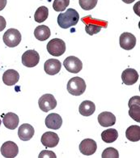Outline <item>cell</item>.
Listing matches in <instances>:
<instances>
[{
    "label": "cell",
    "instance_id": "6da1fadb",
    "mask_svg": "<svg viewBox=\"0 0 140 158\" xmlns=\"http://www.w3.org/2000/svg\"><path fill=\"white\" fill-rule=\"evenodd\" d=\"M80 20L78 11L73 8L67 9L66 12L58 15V24L62 28H69L77 24Z\"/></svg>",
    "mask_w": 140,
    "mask_h": 158
},
{
    "label": "cell",
    "instance_id": "7a4b0ae2",
    "mask_svg": "<svg viewBox=\"0 0 140 158\" xmlns=\"http://www.w3.org/2000/svg\"><path fill=\"white\" fill-rule=\"evenodd\" d=\"M82 21L86 24V26H85L86 33L91 36L98 33L101 31V28H107V25H108L107 21L93 19L90 15L82 18Z\"/></svg>",
    "mask_w": 140,
    "mask_h": 158
},
{
    "label": "cell",
    "instance_id": "3957f363",
    "mask_svg": "<svg viewBox=\"0 0 140 158\" xmlns=\"http://www.w3.org/2000/svg\"><path fill=\"white\" fill-rule=\"evenodd\" d=\"M86 90V83L80 77H73L67 83V91L73 96H80Z\"/></svg>",
    "mask_w": 140,
    "mask_h": 158
},
{
    "label": "cell",
    "instance_id": "277c9868",
    "mask_svg": "<svg viewBox=\"0 0 140 158\" xmlns=\"http://www.w3.org/2000/svg\"><path fill=\"white\" fill-rule=\"evenodd\" d=\"M2 40H3V42L6 46L10 48H14L20 43L21 33L15 28H10L5 32Z\"/></svg>",
    "mask_w": 140,
    "mask_h": 158
},
{
    "label": "cell",
    "instance_id": "5b68a950",
    "mask_svg": "<svg viewBox=\"0 0 140 158\" xmlns=\"http://www.w3.org/2000/svg\"><path fill=\"white\" fill-rule=\"evenodd\" d=\"M48 53L53 56H62L66 52V43L59 38H54L50 40L47 44Z\"/></svg>",
    "mask_w": 140,
    "mask_h": 158
},
{
    "label": "cell",
    "instance_id": "8992f818",
    "mask_svg": "<svg viewBox=\"0 0 140 158\" xmlns=\"http://www.w3.org/2000/svg\"><path fill=\"white\" fill-rule=\"evenodd\" d=\"M38 105L43 112H48L56 108L57 101L52 94H44L39 98Z\"/></svg>",
    "mask_w": 140,
    "mask_h": 158
},
{
    "label": "cell",
    "instance_id": "52a82bcc",
    "mask_svg": "<svg viewBox=\"0 0 140 158\" xmlns=\"http://www.w3.org/2000/svg\"><path fill=\"white\" fill-rule=\"evenodd\" d=\"M63 66L67 71L74 74L79 73L83 68L82 62L76 56L67 57L63 62Z\"/></svg>",
    "mask_w": 140,
    "mask_h": 158
},
{
    "label": "cell",
    "instance_id": "ba28073f",
    "mask_svg": "<svg viewBox=\"0 0 140 158\" xmlns=\"http://www.w3.org/2000/svg\"><path fill=\"white\" fill-rule=\"evenodd\" d=\"M40 62V55L34 50H27L22 55V63L27 67H34Z\"/></svg>",
    "mask_w": 140,
    "mask_h": 158
},
{
    "label": "cell",
    "instance_id": "9c48e42d",
    "mask_svg": "<svg viewBox=\"0 0 140 158\" xmlns=\"http://www.w3.org/2000/svg\"><path fill=\"white\" fill-rule=\"evenodd\" d=\"M0 152L4 157L15 158L19 153V148L17 144L12 141H6L1 146Z\"/></svg>",
    "mask_w": 140,
    "mask_h": 158
},
{
    "label": "cell",
    "instance_id": "30bf717a",
    "mask_svg": "<svg viewBox=\"0 0 140 158\" xmlns=\"http://www.w3.org/2000/svg\"><path fill=\"white\" fill-rule=\"evenodd\" d=\"M129 114L134 121L140 122V98L139 96H134L129 101Z\"/></svg>",
    "mask_w": 140,
    "mask_h": 158
},
{
    "label": "cell",
    "instance_id": "8fae6325",
    "mask_svg": "<svg viewBox=\"0 0 140 158\" xmlns=\"http://www.w3.org/2000/svg\"><path fill=\"white\" fill-rule=\"evenodd\" d=\"M120 46L126 50L134 49L136 45V37L130 33H121L119 38Z\"/></svg>",
    "mask_w": 140,
    "mask_h": 158
},
{
    "label": "cell",
    "instance_id": "7c38bea8",
    "mask_svg": "<svg viewBox=\"0 0 140 158\" xmlns=\"http://www.w3.org/2000/svg\"><path fill=\"white\" fill-rule=\"evenodd\" d=\"M97 149V144L95 140L92 139H85L80 143V151L85 156H91L96 152Z\"/></svg>",
    "mask_w": 140,
    "mask_h": 158
},
{
    "label": "cell",
    "instance_id": "4fadbf2b",
    "mask_svg": "<svg viewBox=\"0 0 140 158\" xmlns=\"http://www.w3.org/2000/svg\"><path fill=\"white\" fill-rule=\"evenodd\" d=\"M41 143L46 148H54L59 143L58 134L52 131H47L42 135L41 139Z\"/></svg>",
    "mask_w": 140,
    "mask_h": 158
},
{
    "label": "cell",
    "instance_id": "5bb4252c",
    "mask_svg": "<svg viewBox=\"0 0 140 158\" xmlns=\"http://www.w3.org/2000/svg\"><path fill=\"white\" fill-rule=\"evenodd\" d=\"M121 80L126 85H133L138 80V73L135 69L127 68L123 71Z\"/></svg>",
    "mask_w": 140,
    "mask_h": 158
},
{
    "label": "cell",
    "instance_id": "9a60e30c",
    "mask_svg": "<svg viewBox=\"0 0 140 158\" xmlns=\"http://www.w3.org/2000/svg\"><path fill=\"white\" fill-rule=\"evenodd\" d=\"M63 125V118L58 114H50L45 118L46 127L52 130H58Z\"/></svg>",
    "mask_w": 140,
    "mask_h": 158
},
{
    "label": "cell",
    "instance_id": "2e32d148",
    "mask_svg": "<svg viewBox=\"0 0 140 158\" xmlns=\"http://www.w3.org/2000/svg\"><path fill=\"white\" fill-rule=\"evenodd\" d=\"M62 64L58 59H48L44 64V70L46 74L50 76H54L60 72Z\"/></svg>",
    "mask_w": 140,
    "mask_h": 158
},
{
    "label": "cell",
    "instance_id": "e0dca14e",
    "mask_svg": "<svg viewBox=\"0 0 140 158\" xmlns=\"http://www.w3.org/2000/svg\"><path fill=\"white\" fill-rule=\"evenodd\" d=\"M34 135V128L28 123L22 124L18 130V136L23 141H28Z\"/></svg>",
    "mask_w": 140,
    "mask_h": 158
},
{
    "label": "cell",
    "instance_id": "ac0fdd59",
    "mask_svg": "<svg viewBox=\"0 0 140 158\" xmlns=\"http://www.w3.org/2000/svg\"><path fill=\"white\" fill-rule=\"evenodd\" d=\"M98 123L101 127H109L113 126L116 123V117L111 112H102L98 115Z\"/></svg>",
    "mask_w": 140,
    "mask_h": 158
},
{
    "label": "cell",
    "instance_id": "d6986e66",
    "mask_svg": "<svg viewBox=\"0 0 140 158\" xmlns=\"http://www.w3.org/2000/svg\"><path fill=\"white\" fill-rule=\"evenodd\" d=\"M2 123L7 129L15 130L19 124V117L17 114H15L14 113H6V114L3 115Z\"/></svg>",
    "mask_w": 140,
    "mask_h": 158
},
{
    "label": "cell",
    "instance_id": "ffe728a7",
    "mask_svg": "<svg viewBox=\"0 0 140 158\" xmlns=\"http://www.w3.org/2000/svg\"><path fill=\"white\" fill-rule=\"evenodd\" d=\"M19 73L14 69L6 70L2 76V81L7 86L15 85L19 81Z\"/></svg>",
    "mask_w": 140,
    "mask_h": 158
},
{
    "label": "cell",
    "instance_id": "44dd1931",
    "mask_svg": "<svg viewBox=\"0 0 140 158\" xmlns=\"http://www.w3.org/2000/svg\"><path fill=\"white\" fill-rule=\"evenodd\" d=\"M96 110V106L93 102L91 101H84L80 106L79 111L80 114L83 116L89 117L94 114Z\"/></svg>",
    "mask_w": 140,
    "mask_h": 158
},
{
    "label": "cell",
    "instance_id": "7402d4cb",
    "mask_svg": "<svg viewBox=\"0 0 140 158\" xmlns=\"http://www.w3.org/2000/svg\"><path fill=\"white\" fill-rule=\"evenodd\" d=\"M50 35H51V32H50V28L46 25H40L35 28L34 36L39 41H46L50 37Z\"/></svg>",
    "mask_w": 140,
    "mask_h": 158
},
{
    "label": "cell",
    "instance_id": "603a6c76",
    "mask_svg": "<svg viewBox=\"0 0 140 158\" xmlns=\"http://www.w3.org/2000/svg\"><path fill=\"white\" fill-rule=\"evenodd\" d=\"M126 137L132 142H137L140 140V127L137 125H132L126 131Z\"/></svg>",
    "mask_w": 140,
    "mask_h": 158
},
{
    "label": "cell",
    "instance_id": "cb8c5ba5",
    "mask_svg": "<svg viewBox=\"0 0 140 158\" xmlns=\"http://www.w3.org/2000/svg\"><path fill=\"white\" fill-rule=\"evenodd\" d=\"M117 137H118L117 131L116 129H113V128L104 131L101 133V139L105 143H113L114 141L117 139Z\"/></svg>",
    "mask_w": 140,
    "mask_h": 158
},
{
    "label": "cell",
    "instance_id": "d4e9b609",
    "mask_svg": "<svg viewBox=\"0 0 140 158\" xmlns=\"http://www.w3.org/2000/svg\"><path fill=\"white\" fill-rule=\"evenodd\" d=\"M48 16H49V9L45 6H41L38 7L35 12L34 20L37 23H42L46 20Z\"/></svg>",
    "mask_w": 140,
    "mask_h": 158
},
{
    "label": "cell",
    "instance_id": "484cf974",
    "mask_svg": "<svg viewBox=\"0 0 140 158\" xmlns=\"http://www.w3.org/2000/svg\"><path fill=\"white\" fill-rule=\"evenodd\" d=\"M70 4V0H54L53 8L55 11H63Z\"/></svg>",
    "mask_w": 140,
    "mask_h": 158
},
{
    "label": "cell",
    "instance_id": "4316f807",
    "mask_svg": "<svg viewBox=\"0 0 140 158\" xmlns=\"http://www.w3.org/2000/svg\"><path fill=\"white\" fill-rule=\"evenodd\" d=\"M97 2L98 0H80L79 1L80 7L86 11H89L94 8L97 6Z\"/></svg>",
    "mask_w": 140,
    "mask_h": 158
},
{
    "label": "cell",
    "instance_id": "83f0119b",
    "mask_svg": "<svg viewBox=\"0 0 140 158\" xmlns=\"http://www.w3.org/2000/svg\"><path fill=\"white\" fill-rule=\"evenodd\" d=\"M102 158H118L119 153L114 148H107L102 152Z\"/></svg>",
    "mask_w": 140,
    "mask_h": 158
},
{
    "label": "cell",
    "instance_id": "f1b7e54d",
    "mask_svg": "<svg viewBox=\"0 0 140 158\" xmlns=\"http://www.w3.org/2000/svg\"><path fill=\"white\" fill-rule=\"evenodd\" d=\"M39 158H45V157H50V158H56V154L54 153V152L48 151V150H44L39 154Z\"/></svg>",
    "mask_w": 140,
    "mask_h": 158
},
{
    "label": "cell",
    "instance_id": "f546056e",
    "mask_svg": "<svg viewBox=\"0 0 140 158\" xmlns=\"http://www.w3.org/2000/svg\"><path fill=\"white\" fill-rule=\"evenodd\" d=\"M6 20L4 19V17L0 15V32H2L6 28Z\"/></svg>",
    "mask_w": 140,
    "mask_h": 158
},
{
    "label": "cell",
    "instance_id": "4dcf8cb0",
    "mask_svg": "<svg viewBox=\"0 0 140 158\" xmlns=\"http://www.w3.org/2000/svg\"><path fill=\"white\" fill-rule=\"evenodd\" d=\"M6 5V0H0V11L5 8Z\"/></svg>",
    "mask_w": 140,
    "mask_h": 158
},
{
    "label": "cell",
    "instance_id": "1f68e13d",
    "mask_svg": "<svg viewBox=\"0 0 140 158\" xmlns=\"http://www.w3.org/2000/svg\"><path fill=\"white\" fill-rule=\"evenodd\" d=\"M123 2H125V3H127V4H130V3H132V2L135 1V0H121Z\"/></svg>",
    "mask_w": 140,
    "mask_h": 158
},
{
    "label": "cell",
    "instance_id": "d6a6232c",
    "mask_svg": "<svg viewBox=\"0 0 140 158\" xmlns=\"http://www.w3.org/2000/svg\"><path fill=\"white\" fill-rule=\"evenodd\" d=\"M0 126H1V119H0Z\"/></svg>",
    "mask_w": 140,
    "mask_h": 158
}]
</instances>
